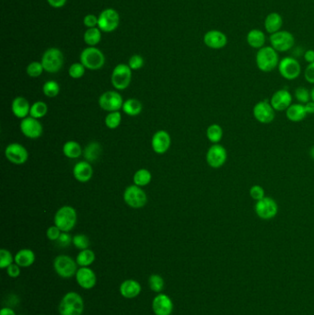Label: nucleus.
Masks as SVG:
<instances>
[{
    "label": "nucleus",
    "mask_w": 314,
    "mask_h": 315,
    "mask_svg": "<svg viewBox=\"0 0 314 315\" xmlns=\"http://www.w3.org/2000/svg\"><path fill=\"white\" fill-rule=\"evenodd\" d=\"M279 54L271 45L257 50L256 63L258 69L264 73L274 71L279 64Z\"/></svg>",
    "instance_id": "obj_1"
},
{
    "label": "nucleus",
    "mask_w": 314,
    "mask_h": 315,
    "mask_svg": "<svg viewBox=\"0 0 314 315\" xmlns=\"http://www.w3.org/2000/svg\"><path fill=\"white\" fill-rule=\"evenodd\" d=\"M58 311L60 315H82L83 299L77 292H68L59 303Z\"/></svg>",
    "instance_id": "obj_2"
},
{
    "label": "nucleus",
    "mask_w": 314,
    "mask_h": 315,
    "mask_svg": "<svg viewBox=\"0 0 314 315\" xmlns=\"http://www.w3.org/2000/svg\"><path fill=\"white\" fill-rule=\"evenodd\" d=\"M78 215L76 209L70 206H64L56 211L54 215V222L62 233H69L76 226Z\"/></svg>",
    "instance_id": "obj_3"
},
{
    "label": "nucleus",
    "mask_w": 314,
    "mask_h": 315,
    "mask_svg": "<svg viewBox=\"0 0 314 315\" xmlns=\"http://www.w3.org/2000/svg\"><path fill=\"white\" fill-rule=\"evenodd\" d=\"M80 63L89 70L101 69L105 64V56L100 49L90 46L80 53Z\"/></svg>",
    "instance_id": "obj_4"
},
{
    "label": "nucleus",
    "mask_w": 314,
    "mask_h": 315,
    "mask_svg": "<svg viewBox=\"0 0 314 315\" xmlns=\"http://www.w3.org/2000/svg\"><path fill=\"white\" fill-rule=\"evenodd\" d=\"M41 63L44 71L48 73H57L64 65V54L58 48L52 47L47 49L42 58Z\"/></svg>",
    "instance_id": "obj_5"
},
{
    "label": "nucleus",
    "mask_w": 314,
    "mask_h": 315,
    "mask_svg": "<svg viewBox=\"0 0 314 315\" xmlns=\"http://www.w3.org/2000/svg\"><path fill=\"white\" fill-rule=\"evenodd\" d=\"M270 45L278 53L289 52L294 47L295 37L289 31L281 30L269 36Z\"/></svg>",
    "instance_id": "obj_6"
},
{
    "label": "nucleus",
    "mask_w": 314,
    "mask_h": 315,
    "mask_svg": "<svg viewBox=\"0 0 314 315\" xmlns=\"http://www.w3.org/2000/svg\"><path fill=\"white\" fill-rule=\"evenodd\" d=\"M132 80V69L125 64H119L113 68L111 81L114 89L123 91L129 87Z\"/></svg>",
    "instance_id": "obj_7"
},
{
    "label": "nucleus",
    "mask_w": 314,
    "mask_h": 315,
    "mask_svg": "<svg viewBox=\"0 0 314 315\" xmlns=\"http://www.w3.org/2000/svg\"><path fill=\"white\" fill-rule=\"evenodd\" d=\"M255 212L258 218L263 220H271L278 213V205L275 199L265 196L255 205Z\"/></svg>",
    "instance_id": "obj_8"
},
{
    "label": "nucleus",
    "mask_w": 314,
    "mask_h": 315,
    "mask_svg": "<svg viewBox=\"0 0 314 315\" xmlns=\"http://www.w3.org/2000/svg\"><path fill=\"white\" fill-rule=\"evenodd\" d=\"M123 201L132 209H141L147 205V194L136 184L129 185L123 192Z\"/></svg>",
    "instance_id": "obj_9"
},
{
    "label": "nucleus",
    "mask_w": 314,
    "mask_h": 315,
    "mask_svg": "<svg viewBox=\"0 0 314 315\" xmlns=\"http://www.w3.org/2000/svg\"><path fill=\"white\" fill-rule=\"evenodd\" d=\"M277 69L280 76L287 80H295L301 74V66L299 60L292 56H285L280 59Z\"/></svg>",
    "instance_id": "obj_10"
},
{
    "label": "nucleus",
    "mask_w": 314,
    "mask_h": 315,
    "mask_svg": "<svg viewBox=\"0 0 314 315\" xmlns=\"http://www.w3.org/2000/svg\"><path fill=\"white\" fill-rule=\"evenodd\" d=\"M77 266L78 264L74 261L73 258L65 254L55 257L54 260V271L63 278H70L76 276L78 271Z\"/></svg>",
    "instance_id": "obj_11"
},
{
    "label": "nucleus",
    "mask_w": 314,
    "mask_h": 315,
    "mask_svg": "<svg viewBox=\"0 0 314 315\" xmlns=\"http://www.w3.org/2000/svg\"><path fill=\"white\" fill-rule=\"evenodd\" d=\"M253 114L256 121L263 125H268L275 120V110L268 100H263L254 106Z\"/></svg>",
    "instance_id": "obj_12"
},
{
    "label": "nucleus",
    "mask_w": 314,
    "mask_h": 315,
    "mask_svg": "<svg viewBox=\"0 0 314 315\" xmlns=\"http://www.w3.org/2000/svg\"><path fill=\"white\" fill-rule=\"evenodd\" d=\"M206 163L213 169H219L223 167L228 160L227 150L218 144H213L207 150L206 155Z\"/></svg>",
    "instance_id": "obj_13"
},
{
    "label": "nucleus",
    "mask_w": 314,
    "mask_h": 315,
    "mask_svg": "<svg viewBox=\"0 0 314 315\" xmlns=\"http://www.w3.org/2000/svg\"><path fill=\"white\" fill-rule=\"evenodd\" d=\"M123 97L117 92L109 91L103 93L99 98L100 107L109 112H118L123 108Z\"/></svg>",
    "instance_id": "obj_14"
},
{
    "label": "nucleus",
    "mask_w": 314,
    "mask_h": 315,
    "mask_svg": "<svg viewBox=\"0 0 314 315\" xmlns=\"http://www.w3.org/2000/svg\"><path fill=\"white\" fill-rule=\"evenodd\" d=\"M120 23V16L113 9L103 10L98 17V28L104 33H112L117 29Z\"/></svg>",
    "instance_id": "obj_15"
},
{
    "label": "nucleus",
    "mask_w": 314,
    "mask_h": 315,
    "mask_svg": "<svg viewBox=\"0 0 314 315\" xmlns=\"http://www.w3.org/2000/svg\"><path fill=\"white\" fill-rule=\"evenodd\" d=\"M5 156L7 160L15 165H22L29 159V152L25 147L19 143H11L6 148Z\"/></svg>",
    "instance_id": "obj_16"
},
{
    "label": "nucleus",
    "mask_w": 314,
    "mask_h": 315,
    "mask_svg": "<svg viewBox=\"0 0 314 315\" xmlns=\"http://www.w3.org/2000/svg\"><path fill=\"white\" fill-rule=\"evenodd\" d=\"M20 127L22 134L30 139L39 138L44 132V127L38 119L32 117L22 119V121L20 122Z\"/></svg>",
    "instance_id": "obj_17"
},
{
    "label": "nucleus",
    "mask_w": 314,
    "mask_h": 315,
    "mask_svg": "<svg viewBox=\"0 0 314 315\" xmlns=\"http://www.w3.org/2000/svg\"><path fill=\"white\" fill-rule=\"evenodd\" d=\"M293 96L287 89H280L274 92L269 102L275 109V112H283L292 104Z\"/></svg>",
    "instance_id": "obj_18"
},
{
    "label": "nucleus",
    "mask_w": 314,
    "mask_h": 315,
    "mask_svg": "<svg viewBox=\"0 0 314 315\" xmlns=\"http://www.w3.org/2000/svg\"><path fill=\"white\" fill-rule=\"evenodd\" d=\"M204 44L208 48L219 50L224 48L228 44V37L226 34L219 30H210L204 35Z\"/></svg>",
    "instance_id": "obj_19"
},
{
    "label": "nucleus",
    "mask_w": 314,
    "mask_h": 315,
    "mask_svg": "<svg viewBox=\"0 0 314 315\" xmlns=\"http://www.w3.org/2000/svg\"><path fill=\"white\" fill-rule=\"evenodd\" d=\"M172 139L171 136L165 130H160L156 132L151 139V147L155 153L164 154L166 153L171 147Z\"/></svg>",
    "instance_id": "obj_20"
},
{
    "label": "nucleus",
    "mask_w": 314,
    "mask_h": 315,
    "mask_svg": "<svg viewBox=\"0 0 314 315\" xmlns=\"http://www.w3.org/2000/svg\"><path fill=\"white\" fill-rule=\"evenodd\" d=\"M152 310L155 315H171L173 310L172 299L166 294H158L152 301Z\"/></svg>",
    "instance_id": "obj_21"
},
{
    "label": "nucleus",
    "mask_w": 314,
    "mask_h": 315,
    "mask_svg": "<svg viewBox=\"0 0 314 315\" xmlns=\"http://www.w3.org/2000/svg\"><path fill=\"white\" fill-rule=\"evenodd\" d=\"M76 279L84 290H91L96 286L97 276L89 267H80L76 274Z\"/></svg>",
    "instance_id": "obj_22"
},
{
    "label": "nucleus",
    "mask_w": 314,
    "mask_h": 315,
    "mask_svg": "<svg viewBox=\"0 0 314 315\" xmlns=\"http://www.w3.org/2000/svg\"><path fill=\"white\" fill-rule=\"evenodd\" d=\"M73 175L75 179L79 183H88L93 175V169L87 160L79 161L74 166Z\"/></svg>",
    "instance_id": "obj_23"
},
{
    "label": "nucleus",
    "mask_w": 314,
    "mask_h": 315,
    "mask_svg": "<svg viewBox=\"0 0 314 315\" xmlns=\"http://www.w3.org/2000/svg\"><path fill=\"white\" fill-rule=\"evenodd\" d=\"M30 107L32 105H29V102L27 99L19 96L15 98L12 101L11 111L17 118L24 119L26 117H28V114H29Z\"/></svg>",
    "instance_id": "obj_24"
},
{
    "label": "nucleus",
    "mask_w": 314,
    "mask_h": 315,
    "mask_svg": "<svg viewBox=\"0 0 314 315\" xmlns=\"http://www.w3.org/2000/svg\"><path fill=\"white\" fill-rule=\"evenodd\" d=\"M283 18L277 12H271L265 17L264 21L265 32L267 34H273L279 32L283 27Z\"/></svg>",
    "instance_id": "obj_25"
},
{
    "label": "nucleus",
    "mask_w": 314,
    "mask_h": 315,
    "mask_svg": "<svg viewBox=\"0 0 314 315\" xmlns=\"http://www.w3.org/2000/svg\"><path fill=\"white\" fill-rule=\"evenodd\" d=\"M141 285L139 282L134 279H128L120 286V293L125 299H134L141 292Z\"/></svg>",
    "instance_id": "obj_26"
},
{
    "label": "nucleus",
    "mask_w": 314,
    "mask_h": 315,
    "mask_svg": "<svg viewBox=\"0 0 314 315\" xmlns=\"http://www.w3.org/2000/svg\"><path fill=\"white\" fill-rule=\"evenodd\" d=\"M246 42L252 48L259 50L265 46L266 36L262 30L252 29L246 35Z\"/></svg>",
    "instance_id": "obj_27"
},
{
    "label": "nucleus",
    "mask_w": 314,
    "mask_h": 315,
    "mask_svg": "<svg viewBox=\"0 0 314 315\" xmlns=\"http://www.w3.org/2000/svg\"><path fill=\"white\" fill-rule=\"evenodd\" d=\"M307 112L305 110L304 104L301 103H292L287 110H286V117L289 121L292 123H300L303 121L306 117Z\"/></svg>",
    "instance_id": "obj_28"
},
{
    "label": "nucleus",
    "mask_w": 314,
    "mask_h": 315,
    "mask_svg": "<svg viewBox=\"0 0 314 315\" xmlns=\"http://www.w3.org/2000/svg\"><path fill=\"white\" fill-rule=\"evenodd\" d=\"M15 263L20 267H29L35 262V252L29 249H22L16 253Z\"/></svg>",
    "instance_id": "obj_29"
},
{
    "label": "nucleus",
    "mask_w": 314,
    "mask_h": 315,
    "mask_svg": "<svg viewBox=\"0 0 314 315\" xmlns=\"http://www.w3.org/2000/svg\"><path fill=\"white\" fill-rule=\"evenodd\" d=\"M122 109H123V112H125V114H128L129 117H137L142 112V103L137 99L131 98V99H128L125 102H123Z\"/></svg>",
    "instance_id": "obj_30"
},
{
    "label": "nucleus",
    "mask_w": 314,
    "mask_h": 315,
    "mask_svg": "<svg viewBox=\"0 0 314 315\" xmlns=\"http://www.w3.org/2000/svg\"><path fill=\"white\" fill-rule=\"evenodd\" d=\"M102 154V147L98 142H90L83 151L84 158L88 162H94Z\"/></svg>",
    "instance_id": "obj_31"
},
{
    "label": "nucleus",
    "mask_w": 314,
    "mask_h": 315,
    "mask_svg": "<svg viewBox=\"0 0 314 315\" xmlns=\"http://www.w3.org/2000/svg\"><path fill=\"white\" fill-rule=\"evenodd\" d=\"M63 153L69 159H78L82 154V149L77 141H67L63 146Z\"/></svg>",
    "instance_id": "obj_32"
},
{
    "label": "nucleus",
    "mask_w": 314,
    "mask_h": 315,
    "mask_svg": "<svg viewBox=\"0 0 314 315\" xmlns=\"http://www.w3.org/2000/svg\"><path fill=\"white\" fill-rule=\"evenodd\" d=\"M224 131L218 124H212L206 128V137L213 144H218L223 138Z\"/></svg>",
    "instance_id": "obj_33"
},
{
    "label": "nucleus",
    "mask_w": 314,
    "mask_h": 315,
    "mask_svg": "<svg viewBox=\"0 0 314 315\" xmlns=\"http://www.w3.org/2000/svg\"><path fill=\"white\" fill-rule=\"evenodd\" d=\"M95 258L96 256H95L93 251L86 249V250H82L79 252L78 256L76 258V262L80 267H88L93 264Z\"/></svg>",
    "instance_id": "obj_34"
},
{
    "label": "nucleus",
    "mask_w": 314,
    "mask_h": 315,
    "mask_svg": "<svg viewBox=\"0 0 314 315\" xmlns=\"http://www.w3.org/2000/svg\"><path fill=\"white\" fill-rule=\"evenodd\" d=\"M151 179H152V175L147 169H140V170H137L133 177L134 184L139 187L146 186L151 182Z\"/></svg>",
    "instance_id": "obj_35"
},
{
    "label": "nucleus",
    "mask_w": 314,
    "mask_h": 315,
    "mask_svg": "<svg viewBox=\"0 0 314 315\" xmlns=\"http://www.w3.org/2000/svg\"><path fill=\"white\" fill-rule=\"evenodd\" d=\"M102 34L99 28H88L84 34V42L89 46H95L101 42Z\"/></svg>",
    "instance_id": "obj_36"
},
{
    "label": "nucleus",
    "mask_w": 314,
    "mask_h": 315,
    "mask_svg": "<svg viewBox=\"0 0 314 315\" xmlns=\"http://www.w3.org/2000/svg\"><path fill=\"white\" fill-rule=\"evenodd\" d=\"M48 112L47 104L44 102H36L30 107L29 117H34L35 119H41L46 116Z\"/></svg>",
    "instance_id": "obj_37"
},
{
    "label": "nucleus",
    "mask_w": 314,
    "mask_h": 315,
    "mask_svg": "<svg viewBox=\"0 0 314 315\" xmlns=\"http://www.w3.org/2000/svg\"><path fill=\"white\" fill-rule=\"evenodd\" d=\"M43 92L44 95L49 98L56 97L60 92V86L54 80H48L43 86Z\"/></svg>",
    "instance_id": "obj_38"
},
{
    "label": "nucleus",
    "mask_w": 314,
    "mask_h": 315,
    "mask_svg": "<svg viewBox=\"0 0 314 315\" xmlns=\"http://www.w3.org/2000/svg\"><path fill=\"white\" fill-rule=\"evenodd\" d=\"M122 121V116L118 112H109L108 114L105 117V126H107L110 129H115L118 126H120Z\"/></svg>",
    "instance_id": "obj_39"
},
{
    "label": "nucleus",
    "mask_w": 314,
    "mask_h": 315,
    "mask_svg": "<svg viewBox=\"0 0 314 315\" xmlns=\"http://www.w3.org/2000/svg\"><path fill=\"white\" fill-rule=\"evenodd\" d=\"M148 285L151 291L160 293L164 289V279L157 274H153L148 278Z\"/></svg>",
    "instance_id": "obj_40"
},
{
    "label": "nucleus",
    "mask_w": 314,
    "mask_h": 315,
    "mask_svg": "<svg viewBox=\"0 0 314 315\" xmlns=\"http://www.w3.org/2000/svg\"><path fill=\"white\" fill-rule=\"evenodd\" d=\"M294 97L297 102L301 104H305L309 101H311V96H310V91H309L307 88L298 87L294 92Z\"/></svg>",
    "instance_id": "obj_41"
},
{
    "label": "nucleus",
    "mask_w": 314,
    "mask_h": 315,
    "mask_svg": "<svg viewBox=\"0 0 314 315\" xmlns=\"http://www.w3.org/2000/svg\"><path fill=\"white\" fill-rule=\"evenodd\" d=\"M14 257L12 256L11 252L6 249L0 250V268L1 269H7L12 265L14 262Z\"/></svg>",
    "instance_id": "obj_42"
},
{
    "label": "nucleus",
    "mask_w": 314,
    "mask_h": 315,
    "mask_svg": "<svg viewBox=\"0 0 314 315\" xmlns=\"http://www.w3.org/2000/svg\"><path fill=\"white\" fill-rule=\"evenodd\" d=\"M44 67L41 62H32L27 67L26 72L30 78H38L44 72Z\"/></svg>",
    "instance_id": "obj_43"
},
{
    "label": "nucleus",
    "mask_w": 314,
    "mask_h": 315,
    "mask_svg": "<svg viewBox=\"0 0 314 315\" xmlns=\"http://www.w3.org/2000/svg\"><path fill=\"white\" fill-rule=\"evenodd\" d=\"M72 243L74 244V246L76 248L79 249L80 251L82 250H86L88 249L89 246V240L88 238L84 235V234H77L73 237L72 240Z\"/></svg>",
    "instance_id": "obj_44"
},
{
    "label": "nucleus",
    "mask_w": 314,
    "mask_h": 315,
    "mask_svg": "<svg viewBox=\"0 0 314 315\" xmlns=\"http://www.w3.org/2000/svg\"><path fill=\"white\" fill-rule=\"evenodd\" d=\"M85 69L86 68L81 63L72 64L69 69V76L75 79L82 78L85 74Z\"/></svg>",
    "instance_id": "obj_45"
},
{
    "label": "nucleus",
    "mask_w": 314,
    "mask_h": 315,
    "mask_svg": "<svg viewBox=\"0 0 314 315\" xmlns=\"http://www.w3.org/2000/svg\"><path fill=\"white\" fill-rule=\"evenodd\" d=\"M249 194H250V198L255 200L256 202L266 196L265 189L260 184H255V185L250 186Z\"/></svg>",
    "instance_id": "obj_46"
},
{
    "label": "nucleus",
    "mask_w": 314,
    "mask_h": 315,
    "mask_svg": "<svg viewBox=\"0 0 314 315\" xmlns=\"http://www.w3.org/2000/svg\"><path fill=\"white\" fill-rule=\"evenodd\" d=\"M128 66L132 70H138L144 66V59L139 54H134L129 59Z\"/></svg>",
    "instance_id": "obj_47"
},
{
    "label": "nucleus",
    "mask_w": 314,
    "mask_h": 315,
    "mask_svg": "<svg viewBox=\"0 0 314 315\" xmlns=\"http://www.w3.org/2000/svg\"><path fill=\"white\" fill-rule=\"evenodd\" d=\"M61 233H62L61 230L54 225V226H51L48 228L47 232H46V236L49 239L50 241L56 242L58 240V238L60 237Z\"/></svg>",
    "instance_id": "obj_48"
},
{
    "label": "nucleus",
    "mask_w": 314,
    "mask_h": 315,
    "mask_svg": "<svg viewBox=\"0 0 314 315\" xmlns=\"http://www.w3.org/2000/svg\"><path fill=\"white\" fill-rule=\"evenodd\" d=\"M305 80L314 85V63L308 64L304 70Z\"/></svg>",
    "instance_id": "obj_49"
},
{
    "label": "nucleus",
    "mask_w": 314,
    "mask_h": 315,
    "mask_svg": "<svg viewBox=\"0 0 314 315\" xmlns=\"http://www.w3.org/2000/svg\"><path fill=\"white\" fill-rule=\"evenodd\" d=\"M72 240H73V238L71 237L69 233H62L60 237L58 238V240L56 241V243L61 247H68V246H69V244L72 243Z\"/></svg>",
    "instance_id": "obj_50"
},
{
    "label": "nucleus",
    "mask_w": 314,
    "mask_h": 315,
    "mask_svg": "<svg viewBox=\"0 0 314 315\" xmlns=\"http://www.w3.org/2000/svg\"><path fill=\"white\" fill-rule=\"evenodd\" d=\"M84 25L88 28H94L98 25V18L93 14L85 16L83 20Z\"/></svg>",
    "instance_id": "obj_51"
},
{
    "label": "nucleus",
    "mask_w": 314,
    "mask_h": 315,
    "mask_svg": "<svg viewBox=\"0 0 314 315\" xmlns=\"http://www.w3.org/2000/svg\"><path fill=\"white\" fill-rule=\"evenodd\" d=\"M7 273L8 275L12 277V278H16L20 275V267L18 266L16 263H13L12 265H10V267L7 268Z\"/></svg>",
    "instance_id": "obj_52"
},
{
    "label": "nucleus",
    "mask_w": 314,
    "mask_h": 315,
    "mask_svg": "<svg viewBox=\"0 0 314 315\" xmlns=\"http://www.w3.org/2000/svg\"><path fill=\"white\" fill-rule=\"evenodd\" d=\"M47 2L49 3L51 7H53L54 9H59L66 5L67 0H47Z\"/></svg>",
    "instance_id": "obj_53"
},
{
    "label": "nucleus",
    "mask_w": 314,
    "mask_h": 315,
    "mask_svg": "<svg viewBox=\"0 0 314 315\" xmlns=\"http://www.w3.org/2000/svg\"><path fill=\"white\" fill-rule=\"evenodd\" d=\"M304 59L308 64L314 63V50H307L304 53Z\"/></svg>",
    "instance_id": "obj_54"
},
{
    "label": "nucleus",
    "mask_w": 314,
    "mask_h": 315,
    "mask_svg": "<svg viewBox=\"0 0 314 315\" xmlns=\"http://www.w3.org/2000/svg\"><path fill=\"white\" fill-rule=\"evenodd\" d=\"M305 110L307 114H313L314 113V102L313 101H309V102L305 103Z\"/></svg>",
    "instance_id": "obj_55"
},
{
    "label": "nucleus",
    "mask_w": 314,
    "mask_h": 315,
    "mask_svg": "<svg viewBox=\"0 0 314 315\" xmlns=\"http://www.w3.org/2000/svg\"><path fill=\"white\" fill-rule=\"evenodd\" d=\"M0 315H17L15 310L10 308H3L0 311Z\"/></svg>",
    "instance_id": "obj_56"
},
{
    "label": "nucleus",
    "mask_w": 314,
    "mask_h": 315,
    "mask_svg": "<svg viewBox=\"0 0 314 315\" xmlns=\"http://www.w3.org/2000/svg\"><path fill=\"white\" fill-rule=\"evenodd\" d=\"M309 157L314 160V146L313 147H311L310 148V150H309Z\"/></svg>",
    "instance_id": "obj_57"
},
{
    "label": "nucleus",
    "mask_w": 314,
    "mask_h": 315,
    "mask_svg": "<svg viewBox=\"0 0 314 315\" xmlns=\"http://www.w3.org/2000/svg\"><path fill=\"white\" fill-rule=\"evenodd\" d=\"M310 96H311V101L314 102V86L311 90H310Z\"/></svg>",
    "instance_id": "obj_58"
}]
</instances>
